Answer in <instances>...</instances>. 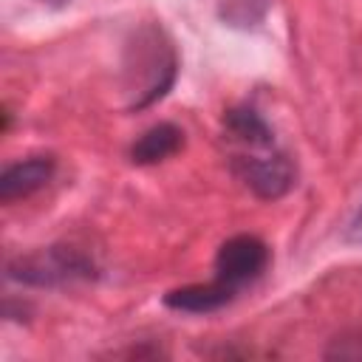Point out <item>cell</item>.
Masks as SVG:
<instances>
[{"mask_svg":"<svg viewBox=\"0 0 362 362\" xmlns=\"http://www.w3.org/2000/svg\"><path fill=\"white\" fill-rule=\"evenodd\" d=\"M40 3H45V6H54V8H62V6H68L71 0H40Z\"/></svg>","mask_w":362,"mask_h":362,"instance_id":"30bf717a","label":"cell"},{"mask_svg":"<svg viewBox=\"0 0 362 362\" xmlns=\"http://www.w3.org/2000/svg\"><path fill=\"white\" fill-rule=\"evenodd\" d=\"M181 147H184V130L170 122H158L133 141L130 161L133 164H158V161L175 156Z\"/></svg>","mask_w":362,"mask_h":362,"instance_id":"52a82bcc","label":"cell"},{"mask_svg":"<svg viewBox=\"0 0 362 362\" xmlns=\"http://www.w3.org/2000/svg\"><path fill=\"white\" fill-rule=\"evenodd\" d=\"M269 266V246L255 235H235L221 243L215 255L218 280L240 291L243 286L255 283Z\"/></svg>","mask_w":362,"mask_h":362,"instance_id":"3957f363","label":"cell"},{"mask_svg":"<svg viewBox=\"0 0 362 362\" xmlns=\"http://www.w3.org/2000/svg\"><path fill=\"white\" fill-rule=\"evenodd\" d=\"M235 175L263 201L283 198L294 187V167L283 153L272 156H238L232 164Z\"/></svg>","mask_w":362,"mask_h":362,"instance_id":"277c9868","label":"cell"},{"mask_svg":"<svg viewBox=\"0 0 362 362\" xmlns=\"http://www.w3.org/2000/svg\"><path fill=\"white\" fill-rule=\"evenodd\" d=\"M223 127L232 139L249 144V147H260V150H269L274 144V136H272V127L266 124V119L249 107V105H240V107H232L226 110L223 116Z\"/></svg>","mask_w":362,"mask_h":362,"instance_id":"ba28073f","label":"cell"},{"mask_svg":"<svg viewBox=\"0 0 362 362\" xmlns=\"http://www.w3.org/2000/svg\"><path fill=\"white\" fill-rule=\"evenodd\" d=\"M348 240L356 243V246H362V209L356 212V218H354L351 226H348Z\"/></svg>","mask_w":362,"mask_h":362,"instance_id":"9c48e42d","label":"cell"},{"mask_svg":"<svg viewBox=\"0 0 362 362\" xmlns=\"http://www.w3.org/2000/svg\"><path fill=\"white\" fill-rule=\"evenodd\" d=\"M238 291L226 283H221L218 277L212 283H192V286H181L164 294V305L173 311H187V314H209L223 308L226 303H232Z\"/></svg>","mask_w":362,"mask_h":362,"instance_id":"8992f818","label":"cell"},{"mask_svg":"<svg viewBox=\"0 0 362 362\" xmlns=\"http://www.w3.org/2000/svg\"><path fill=\"white\" fill-rule=\"evenodd\" d=\"M57 161L54 156H31L25 161H17L0 173V201L14 204L20 198L34 195L54 178Z\"/></svg>","mask_w":362,"mask_h":362,"instance_id":"5b68a950","label":"cell"},{"mask_svg":"<svg viewBox=\"0 0 362 362\" xmlns=\"http://www.w3.org/2000/svg\"><path fill=\"white\" fill-rule=\"evenodd\" d=\"M8 277L25 286L37 288H57V286H71V283H85L96 277L93 260L79 252L76 246H45L28 255H17L6 266Z\"/></svg>","mask_w":362,"mask_h":362,"instance_id":"6da1fadb","label":"cell"},{"mask_svg":"<svg viewBox=\"0 0 362 362\" xmlns=\"http://www.w3.org/2000/svg\"><path fill=\"white\" fill-rule=\"evenodd\" d=\"M175 51L156 28H144L136 37V59L127 65V74H133V99L130 110H141L153 102H158L175 82Z\"/></svg>","mask_w":362,"mask_h":362,"instance_id":"7a4b0ae2","label":"cell"}]
</instances>
